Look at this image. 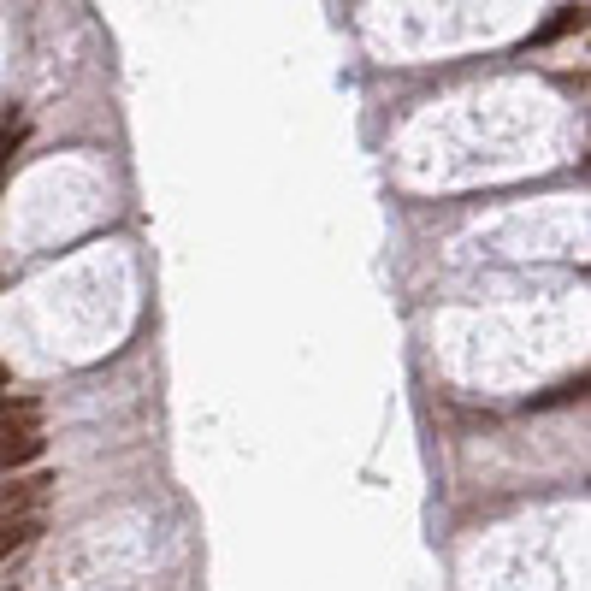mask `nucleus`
I'll return each mask as SVG.
<instances>
[{
  "label": "nucleus",
  "mask_w": 591,
  "mask_h": 591,
  "mask_svg": "<svg viewBox=\"0 0 591 591\" xmlns=\"http://www.w3.org/2000/svg\"><path fill=\"white\" fill-rule=\"evenodd\" d=\"M574 396H586V373H580V379H568V385H556L550 396H538L532 408H556V402H574Z\"/></svg>",
  "instance_id": "nucleus-5"
},
{
  "label": "nucleus",
  "mask_w": 591,
  "mask_h": 591,
  "mask_svg": "<svg viewBox=\"0 0 591 591\" xmlns=\"http://www.w3.org/2000/svg\"><path fill=\"white\" fill-rule=\"evenodd\" d=\"M48 526H42V515H24V521H0V562H12V556H24L36 538H42Z\"/></svg>",
  "instance_id": "nucleus-3"
},
{
  "label": "nucleus",
  "mask_w": 591,
  "mask_h": 591,
  "mask_svg": "<svg viewBox=\"0 0 591 591\" xmlns=\"http://www.w3.org/2000/svg\"><path fill=\"white\" fill-rule=\"evenodd\" d=\"M42 456V432H18V438H0V473L12 479L18 467H30V461Z\"/></svg>",
  "instance_id": "nucleus-4"
},
{
  "label": "nucleus",
  "mask_w": 591,
  "mask_h": 591,
  "mask_svg": "<svg viewBox=\"0 0 591 591\" xmlns=\"http://www.w3.org/2000/svg\"><path fill=\"white\" fill-rule=\"evenodd\" d=\"M0 391H12V367L6 361H0Z\"/></svg>",
  "instance_id": "nucleus-7"
},
{
  "label": "nucleus",
  "mask_w": 591,
  "mask_h": 591,
  "mask_svg": "<svg viewBox=\"0 0 591 591\" xmlns=\"http://www.w3.org/2000/svg\"><path fill=\"white\" fill-rule=\"evenodd\" d=\"M18 142H24L18 125H12V131H0V178H6V166H12V154H18Z\"/></svg>",
  "instance_id": "nucleus-6"
},
{
  "label": "nucleus",
  "mask_w": 591,
  "mask_h": 591,
  "mask_svg": "<svg viewBox=\"0 0 591 591\" xmlns=\"http://www.w3.org/2000/svg\"><path fill=\"white\" fill-rule=\"evenodd\" d=\"M48 491H54V473H12V479L0 485V521H24V515H42Z\"/></svg>",
  "instance_id": "nucleus-1"
},
{
  "label": "nucleus",
  "mask_w": 591,
  "mask_h": 591,
  "mask_svg": "<svg viewBox=\"0 0 591 591\" xmlns=\"http://www.w3.org/2000/svg\"><path fill=\"white\" fill-rule=\"evenodd\" d=\"M18 432H42V402L30 391H0V438Z\"/></svg>",
  "instance_id": "nucleus-2"
}]
</instances>
